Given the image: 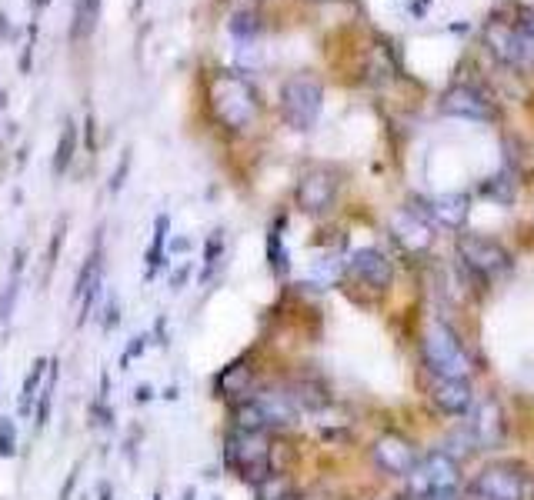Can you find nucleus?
<instances>
[{"mask_svg":"<svg viewBox=\"0 0 534 500\" xmlns=\"http://www.w3.org/2000/svg\"><path fill=\"white\" fill-rule=\"evenodd\" d=\"M458 494H461L458 457H451L448 450H428L408 477V497L411 500H458Z\"/></svg>","mask_w":534,"mask_h":500,"instance_id":"obj_1","label":"nucleus"},{"mask_svg":"<svg viewBox=\"0 0 534 500\" xmlns=\"http://www.w3.org/2000/svg\"><path fill=\"white\" fill-rule=\"evenodd\" d=\"M271 434H247V430H227L224 437V467L244 480V484L257 487L264 477L274 474L271 467Z\"/></svg>","mask_w":534,"mask_h":500,"instance_id":"obj_2","label":"nucleus"},{"mask_svg":"<svg viewBox=\"0 0 534 500\" xmlns=\"http://www.w3.org/2000/svg\"><path fill=\"white\" fill-rule=\"evenodd\" d=\"M421 350H424V364L434 377H461V380H471V357L468 350H464L461 337L454 334V330L444 324V320H431L428 327H424V337H421Z\"/></svg>","mask_w":534,"mask_h":500,"instance_id":"obj_3","label":"nucleus"},{"mask_svg":"<svg viewBox=\"0 0 534 500\" xmlns=\"http://www.w3.org/2000/svg\"><path fill=\"white\" fill-rule=\"evenodd\" d=\"M211 114L227 130H247L257 120V94L244 77L221 74L211 84Z\"/></svg>","mask_w":534,"mask_h":500,"instance_id":"obj_4","label":"nucleus"},{"mask_svg":"<svg viewBox=\"0 0 534 500\" xmlns=\"http://www.w3.org/2000/svg\"><path fill=\"white\" fill-rule=\"evenodd\" d=\"M468 500H528V477H524L521 464L511 460H498L488 464L481 474H474V480L464 490Z\"/></svg>","mask_w":534,"mask_h":500,"instance_id":"obj_5","label":"nucleus"},{"mask_svg":"<svg viewBox=\"0 0 534 500\" xmlns=\"http://www.w3.org/2000/svg\"><path fill=\"white\" fill-rule=\"evenodd\" d=\"M458 254H461V264L478 280H484V284H494V280L508 277L514 267L508 250H504L498 240L481 237V234H464L458 240Z\"/></svg>","mask_w":534,"mask_h":500,"instance_id":"obj_6","label":"nucleus"},{"mask_svg":"<svg viewBox=\"0 0 534 500\" xmlns=\"http://www.w3.org/2000/svg\"><path fill=\"white\" fill-rule=\"evenodd\" d=\"M324 107V87L314 77H291L281 87V114L294 130H311Z\"/></svg>","mask_w":534,"mask_h":500,"instance_id":"obj_7","label":"nucleus"},{"mask_svg":"<svg viewBox=\"0 0 534 500\" xmlns=\"http://www.w3.org/2000/svg\"><path fill=\"white\" fill-rule=\"evenodd\" d=\"M484 44L504 67L511 70H528L534 67V47L524 37V30L518 27V20H491L484 27Z\"/></svg>","mask_w":534,"mask_h":500,"instance_id":"obj_8","label":"nucleus"},{"mask_svg":"<svg viewBox=\"0 0 534 500\" xmlns=\"http://www.w3.org/2000/svg\"><path fill=\"white\" fill-rule=\"evenodd\" d=\"M101 287H104V254H101V240H94L91 254L77 270V280H74V300H81V310H77V327H84L87 320H91L94 307H97V297H101Z\"/></svg>","mask_w":534,"mask_h":500,"instance_id":"obj_9","label":"nucleus"},{"mask_svg":"<svg viewBox=\"0 0 534 500\" xmlns=\"http://www.w3.org/2000/svg\"><path fill=\"white\" fill-rule=\"evenodd\" d=\"M371 457H374V464L384 470V474L404 477V480H408L411 470L421 464L418 450H414L411 440H404L401 434H381L378 440H374Z\"/></svg>","mask_w":534,"mask_h":500,"instance_id":"obj_10","label":"nucleus"},{"mask_svg":"<svg viewBox=\"0 0 534 500\" xmlns=\"http://www.w3.org/2000/svg\"><path fill=\"white\" fill-rule=\"evenodd\" d=\"M257 367L251 364V357H237L227 367H221V374L214 377V394L227 400V404H241L257 394Z\"/></svg>","mask_w":534,"mask_h":500,"instance_id":"obj_11","label":"nucleus"},{"mask_svg":"<svg viewBox=\"0 0 534 500\" xmlns=\"http://www.w3.org/2000/svg\"><path fill=\"white\" fill-rule=\"evenodd\" d=\"M348 274L368 290H388L394 284V264L378 247H358L348 257Z\"/></svg>","mask_w":534,"mask_h":500,"instance_id":"obj_12","label":"nucleus"},{"mask_svg":"<svg viewBox=\"0 0 534 500\" xmlns=\"http://www.w3.org/2000/svg\"><path fill=\"white\" fill-rule=\"evenodd\" d=\"M334 200H338V180H334L331 170H311V174L301 177L298 184V207L304 210V214L311 217H321L328 214V210L334 207Z\"/></svg>","mask_w":534,"mask_h":500,"instance_id":"obj_13","label":"nucleus"},{"mask_svg":"<svg viewBox=\"0 0 534 500\" xmlns=\"http://www.w3.org/2000/svg\"><path fill=\"white\" fill-rule=\"evenodd\" d=\"M441 114L458 117V120H478V124H484V120H494V107H491V100L484 97L478 87L454 84L451 90H444Z\"/></svg>","mask_w":534,"mask_h":500,"instance_id":"obj_14","label":"nucleus"},{"mask_svg":"<svg viewBox=\"0 0 534 500\" xmlns=\"http://www.w3.org/2000/svg\"><path fill=\"white\" fill-rule=\"evenodd\" d=\"M471 434L478 440L481 450H498L504 440H508V420H504V410L494 397L481 400L478 410H474Z\"/></svg>","mask_w":534,"mask_h":500,"instance_id":"obj_15","label":"nucleus"},{"mask_svg":"<svg viewBox=\"0 0 534 500\" xmlns=\"http://www.w3.org/2000/svg\"><path fill=\"white\" fill-rule=\"evenodd\" d=\"M431 400H434V407L444 410V414H451V417L471 414V407H474L471 380H461V377H434V374H431Z\"/></svg>","mask_w":534,"mask_h":500,"instance_id":"obj_16","label":"nucleus"},{"mask_svg":"<svg viewBox=\"0 0 534 500\" xmlns=\"http://www.w3.org/2000/svg\"><path fill=\"white\" fill-rule=\"evenodd\" d=\"M391 234L404 250H408V254H421V250H428L431 240H434L431 224L411 207H401L398 214L391 217Z\"/></svg>","mask_w":534,"mask_h":500,"instance_id":"obj_17","label":"nucleus"},{"mask_svg":"<svg viewBox=\"0 0 534 500\" xmlns=\"http://www.w3.org/2000/svg\"><path fill=\"white\" fill-rule=\"evenodd\" d=\"M254 400H257V404H261V410H264V417H267V424H271V430L291 427L294 420H298V414H301V407L294 404L291 390L264 387V390H257Z\"/></svg>","mask_w":534,"mask_h":500,"instance_id":"obj_18","label":"nucleus"},{"mask_svg":"<svg viewBox=\"0 0 534 500\" xmlns=\"http://www.w3.org/2000/svg\"><path fill=\"white\" fill-rule=\"evenodd\" d=\"M47 374H51V357H37L21 384V397H17V414L21 417H34V404L47 384Z\"/></svg>","mask_w":534,"mask_h":500,"instance_id":"obj_19","label":"nucleus"},{"mask_svg":"<svg viewBox=\"0 0 534 500\" xmlns=\"http://www.w3.org/2000/svg\"><path fill=\"white\" fill-rule=\"evenodd\" d=\"M428 214L431 220H438L441 227L458 230L468 220V197L464 194H438L428 200Z\"/></svg>","mask_w":534,"mask_h":500,"instance_id":"obj_20","label":"nucleus"},{"mask_svg":"<svg viewBox=\"0 0 534 500\" xmlns=\"http://www.w3.org/2000/svg\"><path fill=\"white\" fill-rule=\"evenodd\" d=\"M167 234H171V214H157L151 247H147V254H144V260H147L144 277H147V280H154V277L167 267Z\"/></svg>","mask_w":534,"mask_h":500,"instance_id":"obj_21","label":"nucleus"},{"mask_svg":"<svg viewBox=\"0 0 534 500\" xmlns=\"http://www.w3.org/2000/svg\"><path fill=\"white\" fill-rule=\"evenodd\" d=\"M267 267H271L274 277H288L291 270V254L284 247V217H278L267 230Z\"/></svg>","mask_w":534,"mask_h":500,"instance_id":"obj_22","label":"nucleus"},{"mask_svg":"<svg viewBox=\"0 0 534 500\" xmlns=\"http://www.w3.org/2000/svg\"><path fill=\"white\" fill-rule=\"evenodd\" d=\"M77 157V124L71 117L64 120V130L61 137H57V147H54V160H51V170L57 177L67 174V167H71V160Z\"/></svg>","mask_w":534,"mask_h":500,"instance_id":"obj_23","label":"nucleus"},{"mask_svg":"<svg viewBox=\"0 0 534 500\" xmlns=\"http://www.w3.org/2000/svg\"><path fill=\"white\" fill-rule=\"evenodd\" d=\"M101 4H104V0H77V4H74L71 40H87L94 34L97 20H101Z\"/></svg>","mask_w":534,"mask_h":500,"instance_id":"obj_24","label":"nucleus"},{"mask_svg":"<svg viewBox=\"0 0 534 500\" xmlns=\"http://www.w3.org/2000/svg\"><path fill=\"white\" fill-rule=\"evenodd\" d=\"M57 380H61V364H57V357H51V374H47V384L41 390V397H37L34 404V427L44 430L51 424V407H54V394H57Z\"/></svg>","mask_w":534,"mask_h":500,"instance_id":"obj_25","label":"nucleus"},{"mask_svg":"<svg viewBox=\"0 0 534 500\" xmlns=\"http://www.w3.org/2000/svg\"><path fill=\"white\" fill-rule=\"evenodd\" d=\"M254 497L257 500H294L298 494H294V484L288 474H271L254 487Z\"/></svg>","mask_w":534,"mask_h":500,"instance_id":"obj_26","label":"nucleus"},{"mask_svg":"<svg viewBox=\"0 0 534 500\" xmlns=\"http://www.w3.org/2000/svg\"><path fill=\"white\" fill-rule=\"evenodd\" d=\"M224 257V230H211L204 240V267H201V284H211L217 264Z\"/></svg>","mask_w":534,"mask_h":500,"instance_id":"obj_27","label":"nucleus"},{"mask_svg":"<svg viewBox=\"0 0 534 500\" xmlns=\"http://www.w3.org/2000/svg\"><path fill=\"white\" fill-rule=\"evenodd\" d=\"M481 194L488 197V200H494V204L508 207L511 200H514V194H518V187H514L511 174H494V177H488L481 184Z\"/></svg>","mask_w":534,"mask_h":500,"instance_id":"obj_28","label":"nucleus"},{"mask_svg":"<svg viewBox=\"0 0 534 500\" xmlns=\"http://www.w3.org/2000/svg\"><path fill=\"white\" fill-rule=\"evenodd\" d=\"M21 454V437H17V420L0 417V460H14Z\"/></svg>","mask_w":534,"mask_h":500,"instance_id":"obj_29","label":"nucleus"},{"mask_svg":"<svg viewBox=\"0 0 534 500\" xmlns=\"http://www.w3.org/2000/svg\"><path fill=\"white\" fill-rule=\"evenodd\" d=\"M17 297H21V274H11V280H7V287L0 290V324H4V327H11L14 307H17Z\"/></svg>","mask_w":534,"mask_h":500,"instance_id":"obj_30","label":"nucleus"},{"mask_svg":"<svg viewBox=\"0 0 534 500\" xmlns=\"http://www.w3.org/2000/svg\"><path fill=\"white\" fill-rule=\"evenodd\" d=\"M227 30H231V37L237 44H251L257 37V30H261V20H257V14H234Z\"/></svg>","mask_w":534,"mask_h":500,"instance_id":"obj_31","label":"nucleus"},{"mask_svg":"<svg viewBox=\"0 0 534 500\" xmlns=\"http://www.w3.org/2000/svg\"><path fill=\"white\" fill-rule=\"evenodd\" d=\"M64 240H67V217L57 220L54 237H51V244H47V254H44V277H51V270L57 267V260H61V247H64Z\"/></svg>","mask_w":534,"mask_h":500,"instance_id":"obj_32","label":"nucleus"},{"mask_svg":"<svg viewBox=\"0 0 534 500\" xmlns=\"http://www.w3.org/2000/svg\"><path fill=\"white\" fill-rule=\"evenodd\" d=\"M117 324H121V300L117 297H111L104 304V310H101V327L111 334V330H117Z\"/></svg>","mask_w":534,"mask_h":500,"instance_id":"obj_33","label":"nucleus"},{"mask_svg":"<svg viewBox=\"0 0 534 500\" xmlns=\"http://www.w3.org/2000/svg\"><path fill=\"white\" fill-rule=\"evenodd\" d=\"M147 340H151V337H147V334H141V337H134L131 344L124 347V354H121V370H127V367L134 364L137 357L144 354V350H147Z\"/></svg>","mask_w":534,"mask_h":500,"instance_id":"obj_34","label":"nucleus"},{"mask_svg":"<svg viewBox=\"0 0 534 500\" xmlns=\"http://www.w3.org/2000/svg\"><path fill=\"white\" fill-rule=\"evenodd\" d=\"M87 414H91V424L94 427H111L114 424V410L107 407V400H94Z\"/></svg>","mask_w":534,"mask_h":500,"instance_id":"obj_35","label":"nucleus"},{"mask_svg":"<svg viewBox=\"0 0 534 500\" xmlns=\"http://www.w3.org/2000/svg\"><path fill=\"white\" fill-rule=\"evenodd\" d=\"M34 34H37V24L31 27V40H27V47L21 50V60H17L21 74H31V64H34Z\"/></svg>","mask_w":534,"mask_h":500,"instance_id":"obj_36","label":"nucleus"},{"mask_svg":"<svg viewBox=\"0 0 534 500\" xmlns=\"http://www.w3.org/2000/svg\"><path fill=\"white\" fill-rule=\"evenodd\" d=\"M127 167H131V154H124V157H121V164H117V170H114V177H111V194H117V190H121V187H124Z\"/></svg>","mask_w":534,"mask_h":500,"instance_id":"obj_37","label":"nucleus"},{"mask_svg":"<svg viewBox=\"0 0 534 500\" xmlns=\"http://www.w3.org/2000/svg\"><path fill=\"white\" fill-rule=\"evenodd\" d=\"M314 277H321V280H338V277H341V264H338V260H331V264H324V260H321V264L314 267Z\"/></svg>","mask_w":534,"mask_h":500,"instance_id":"obj_38","label":"nucleus"},{"mask_svg":"<svg viewBox=\"0 0 534 500\" xmlns=\"http://www.w3.org/2000/svg\"><path fill=\"white\" fill-rule=\"evenodd\" d=\"M518 27L524 30V37H528L531 47H534V10L531 7H524L521 14H518Z\"/></svg>","mask_w":534,"mask_h":500,"instance_id":"obj_39","label":"nucleus"},{"mask_svg":"<svg viewBox=\"0 0 534 500\" xmlns=\"http://www.w3.org/2000/svg\"><path fill=\"white\" fill-rule=\"evenodd\" d=\"M191 270H194L191 264H181V267H177L174 274H171V290H181L187 280H191Z\"/></svg>","mask_w":534,"mask_h":500,"instance_id":"obj_40","label":"nucleus"},{"mask_svg":"<svg viewBox=\"0 0 534 500\" xmlns=\"http://www.w3.org/2000/svg\"><path fill=\"white\" fill-rule=\"evenodd\" d=\"M77 474H81V467H74V470H71V474H67V480H64V487H61V497H57V500H74Z\"/></svg>","mask_w":534,"mask_h":500,"instance_id":"obj_41","label":"nucleus"},{"mask_svg":"<svg viewBox=\"0 0 534 500\" xmlns=\"http://www.w3.org/2000/svg\"><path fill=\"white\" fill-rule=\"evenodd\" d=\"M84 134H87V150L94 154V150H97V140H94V117H91V114L84 117Z\"/></svg>","mask_w":534,"mask_h":500,"instance_id":"obj_42","label":"nucleus"},{"mask_svg":"<svg viewBox=\"0 0 534 500\" xmlns=\"http://www.w3.org/2000/svg\"><path fill=\"white\" fill-rule=\"evenodd\" d=\"M184 250H191V240H187V237H177V240L167 244V254H184Z\"/></svg>","mask_w":534,"mask_h":500,"instance_id":"obj_43","label":"nucleus"},{"mask_svg":"<svg viewBox=\"0 0 534 500\" xmlns=\"http://www.w3.org/2000/svg\"><path fill=\"white\" fill-rule=\"evenodd\" d=\"M97 497H101V500H114V487L107 484V480H101V484H97Z\"/></svg>","mask_w":534,"mask_h":500,"instance_id":"obj_44","label":"nucleus"},{"mask_svg":"<svg viewBox=\"0 0 534 500\" xmlns=\"http://www.w3.org/2000/svg\"><path fill=\"white\" fill-rule=\"evenodd\" d=\"M11 37V20H7V14L0 10V40H7Z\"/></svg>","mask_w":534,"mask_h":500,"instance_id":"obj_45","label":"nucleus"},{"mask_svg":"<svg viewBox=\"0 0 534 500\" xmlns=\"http://www.w3.org/2000/svg\"><path fill=\"white\" fill-rule=\"evenodd\" d=\"M151 397H154V390L147 387V384L137 387V404H147V400H151Z\"/></svg>","mask_w":534,"mask_h":500,"instance_id":"obj_46","label":"nucleus"},{"mask_svg":"<svg viewBox=\"0 0 534 500\" xmlns=\"http://www.w3.org/2000/svg\"><path fill=\"white\" fill-rule=\"evenodd\" d=\"M184 500H194V490H187V494H184Z\"/></svg>","mask_w":534,"mask_h":500,"instance_id":"obj_47","label":"nucleus"},{"mask_svg":"<svg viewBox=\"0 0 534 500\" xmlns=\"http://www.w3.org/2000/svg\"><path fill=\"white\" fill-rule=\"evenodd\" d=\"M0 107H4V90H0Z\"/></svg>","mask_w":534,"mask_h":500,"instance_id":"obj_48","label":"nucleus"},{"mask_svg":"<svg viewBox=\"0 0 534 500\" xmlns=\"http://www.w3.org/2000/svg\"><path fill=\"white\" fill-rule=\"evenodd\" d=\"M528 497H531V500H534V484H531V494H528Z\"/></svg>","mask_w":534,"mask_h":500,"instance_id":"obj_49","label":"nucleus"},{"mask_svg":"<svg viewBox=\"0 0 534 500\" xmlns=\"http://www.w3.org/2000/svg\"><path fill=\"white\" fill-rule=\"evenodd\" d=\"M154 500H161V497H154Z\"/></svg>","mask_w":534,"mask_h":500,"instance_id":"obj_50","label":"nucleus"}]
</instances>
